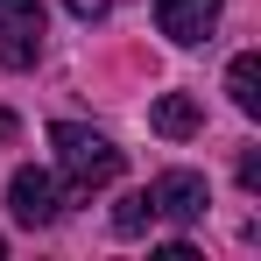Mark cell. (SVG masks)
<instances>
[{"mask_svg":"<svg viewBox=\"0 0 261 261\" xmlns=\"http://www.w3.org/2000/svg\"><path fill=\"white\" fill-rule=\"evenodd\" d=\"M43 57V7L36 0H0V64L29 71Z\"/></svg>","mask_w":261,"mask_h":261,"instance_id":"7a4b0ae2","label":"cell"},{"mask_svg":"<svg viewBox=\"0 0 261 261\" xmlns=\"http://www.w3.org/2000/svg\"><path fill=\"white\" fill-rule=\"evenodd\" d=\"M0 254H7V240H0Z\"/></svg>","mask_w":261,"mask_h":261,"instance_id":"8fae6325","label":"cell"},{"mask_svg":"<svg viewBox=\"0 0 261 261\" xmlns=\"http://www.w3.org/2000/svg\"><path fill=\"white\" fill-rule=\"evenodd\" d=\"M0 134H7V113H0Z\"/></svg>","mask_w":261,"mask_h":261,"instance_id":"30bf717a","label":"cell"},{"mask_svg":"<svg viewBox=\"0 0 261 261\" xmlns=\"http://www.w3.org/2000/svg\"><path fill=\"white\" fill-rule=\"evenodd\" d=\"M148 127L163 134V141H191V134L205 127V113H198V99H184V92H163V99H155V113H148Z\"/></svg>","mask_w":261,"mask_h":261,"instance_id":"8992f818","label":"cell"},{"mask_svg":"<svg viewBox=\"0 0 261 261\" xmlns=\"http://www.w3.org/2000/svg\"><path fill=\"white\" fill-rule=\"evenodd\" d=\"M226 92H233V106H240L247 120L261 113V57H254V49H240V57H233V71H226Z\"/></svg>","mask_w":261,"mask_h":261,"instance_id":"52a82bcc","label":"cell"},{"mask_svg":"<svg viewBox=\"0 0 261 261\" xmlns=\"http://www.w3.org/2000/svg\"><path fill=\"white\" fill-rule=\"evenodd\" d=\"M49 148H57V170H64L71 191H106V184L120 176V148H113L99 127L57 120V127H49Z\"/></svg>","mask_w":261,"mask_h":261,"instance_id":"6da1fadb","label":"cell"},{"mask_svg":"<svg viewBox=\"0 0 261 261\" xmlns=\"http://www.w3.org/2000/svg\"><path fill=\"white\" fill-rule=\"evenodd\" d=\"M141 226H155V205H148V191H127V198L113 205V233H120V240H134Z\"/></svg>","mask_w":261,"mask_h":261,"instance_id":"ba28073f","label":"cell"},{"mask_svg":"<svg viewBox=\"0 0 261 261\" xmlns=\"http://www.w3.org/2000/svg\"><path fill=\"white\" fill-rule=\"evenodd\" d=\"M148 205H155V219H170V226H198L212 198H205V176L198 170H163L148 184Z\"/></svg>","mask_w":261,"mask_h":261,"instance_id":"3957f363","label":"cell"},{"mask_svg":"<svg viewBox=\"0 0 261 261\" xmlns=\"http://www.w3.org/2000/svg\"><path fill=\"white\" fill-rule=\"evenodd\" d=\"M7 212L21 219V226H57V219H64L57 176H49V170H14V184H7Z\"/></svg>","mask_w":261,"mask_h":261,"instance_id":"277c9868","label":"cell"},{"mask_svg":"<svg viewBox=\"0 0 261 261\" xmlns=\"http://www.w3.org/2000/svg\"><path fill=\"white\" fill-rule=\"evenodd\" d=\"M64 7H71V14H78V21H99V14H106V7H113V0H64Z\"/></svg>","mask_w":261,"mask_h":261,"instance_id":"9c48e42d","label":"cell"},{"mask_svg":"<svg viewBox=\"0 0 261 261\" xmlns=\"http://www.w3.org/2000/svg\"><path fill=\"white\" fill-rule=\"evenodd\" d=\"M155 21H163V36H170V43L198 49V43L219 29V0H155Z\"/></svg>","mask_w":261,"mask_h":261,"instance_id":"5b68a950","label":"cell"}]
</instances>
